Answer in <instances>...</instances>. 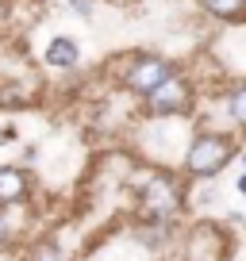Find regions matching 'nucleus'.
Returning <instances> with one entry per match:
<instances>
[{
  "mask_svg": "<svg viewBox=\"0 0 246 261\" xmlns=\"http://www.w3.org/2000/svg\"><path fill=\"white\" fill-rule=\"evenodd\" d=\"M35 96H39V77L35 73H19V77L0 81V108H23Z\"/></svg>",
  "mask_w": 246,
  "mask_h": 261,
  "instance_id": "6",
  "label": "nucleus"
},
{
  "mask_svg": "<svg viewBox=\"0 0 246 261\" xmlns=\"http://www.w3.org/2000/svg\"><path fill=\"white\" fill-rule=\"evenodd\" d=\"M27 261H66V250H62L58 238H42L27 250Z\"/></svg>",
  "mask_w": 246,
  "mask_h": 261,
  "instance_id": "10",
  "label": "nucleus"
},
{
  "mask_svg": "<svg viewBox=\"0 0 246 261\" xmlns=\"http://www.w3.org/2000/svg\"><path fill=\"white\" fill-rule=\"evenodd\" d=\"M4 19H8V0H0V27H4Z\"/></svg>",
  "mask_w": 246,
  "mask_h": 261,
  "instance_id": "13",
  "label": "nucleus"
},
{
  "mask_svg": "<svg viewBox=\"0 0 246 261\" xmlns=\"http://www.w3.org/2000/svg\"><path fill=\"white\" fill-rule=\"evenodd\" d=\"M242 173H246V158H242Z\"/></svg>",
  "mask_w": 246,
  "mask_h": 261,
  "instance_id": "15",
  "label": "nucleus"
},
{
  "mask_svg": "<svg viewBox=\"0 0 246 261\" xmlns=\"http://www.w3.org/2000/svg\"><path fill=\"white\" fill-rule=\"evenodd\" d=\"M139 207H142V219L169 223L173 215L185 207L181 177H177V173H165V169H146L142 180H139Z\"/></svg>",
  "mask_w": 246,
  "mask_h": 261,
  "instance_id": "2",
  "label": "nucleus"
},
{
  "mask_svg": "<svg viewBox=\"0 0 246 261\" xmlns=\"http://www.w3.org/2000/svg\"><path fill=\"white\" fill-rule=\"evenodd\" d=\"M31 196V177L19 165H0V207H19Z\"/></svg>",
  "mask_w": 246,
  "mask_h": 261,
  "instance_id": "5",
  "label": "nucleus"
},
{
  "mask_svg": "<svg viewBox=\"0 0 246 261\" xmlns=\"http://www.w3.org/2000/svg\"><path fill=\"white\" fill-rule=\"evenodd\" d=\"M235 154H238V142L231 135H223V130H200L196 139L189 142L185 158H181V169L192 180H212L227 169V162Z\"/></svg>",
  "mask_w": 246,
  "mask_h": 261,
  "instance_id": "1",
  "label": "nucleus"
},
{
  "mask_svg": "<svg viewBox=\"0 0 246 261\" xmlns=\"http://www.w3.org/2000/svg\"><path fill=\"white\" fill-rule=\"evenodd\" d=\"M227 115H231V123L246 127V81L231 85V92H227Z\"/></svg>",
  "mask_w": 246,
  "mask_h": 261,
  "instance_id": "9",
  "label": "nucleus"
},
{
  "mask_svg": "<svg viewBox=\"0 0 246 261\" xmlns=\"http://www.w3.org/2000/svg\"><path fill=\"white\" fill-rule=\"evenodd\" d=\"M200 8H204L212 19H223V23L246 19V0H200Z\"/></svg>",
  "mask_w": 246,
  "mask_h": 261,
  "instance_id": "8",
  "label": "nucleus"
},
{
  "mask_svg": "<svg viewBox=\"0 0 246 261\" xmlns=\"http://www.w3.org/2000/svg\"><path fill=\"white\" fill-rule=\"evenodd\" d=\"M77 62H81L77 42L69 39V35H54L50 46H46V65H54V69H73Z\"/></svg>",
  "mask_w": 246,
  "mask_h": 261,
  "instance_id": "7",
  "label": "nucleus"
},
{
  "mask_svg": "<svg viewBox=\"0 0 246 261\" xmlns=\"http://www.w3.org/2000/svg\"><path fill=\"white\" fill-rule=\"evenodd\" d=\"M4 212H8V207H0V250H8V246H12V219Z\"/></svg>",
  "mask_w": 246,
  "mask_h": 261,
  "instance_id": "11",
  "label": "nucleus"
},
{
  "mask_svg": "<svg viewBox=\"0 0 246 261\" xmlns=\"http://www.w3.org/2000/svg\"><path fill=\"white\" fill-rule=\"evenodd\" d=\"M173 69H177V65H173L169 58H162V54H127L119 62V85L127 92H135V96H146Z\"/></svg>",
  "mask_w": 246,
  "mask_h": 261,
  "instance_id": "4",
  "label": "nucleus"
},
{
  "mask_svg": "<svg viewBox=\"0 0 246 261\" xmlns=\"http://www.w3.org/2000/svg\"><path fill=\"white\" fill-rule=\"evenodd\" d=\"M238 192L246 196V173H242V177H238Z\"/></svg>",
  "mask_w": 246,
  "mask_h": 261,
  "instance_id": "14",
  "label": "nucleus"
},
{
  "mask_svg": "<svg viewBox=\"0 0 246 261\" xmlns=\"http://www.w3.org/2000/svg\"><path fill=\"white\" fill-rule=\"evenodd\" d=\"M66 4L77 12V16H92V0H66Z\"/></svg>",
  "mask_w": 246,
  "mask_h": 261,
  "instance_id": "12",
  "label": "nucleus"
},
{
  "mask_svg": "<svg viewBox=\"0 0 246 261\" xmlns=\"http://www.w3.org/2000/svg\"><path fill=\"white\" fill-rule=\"evenodd\" d=\"M192 81L181 69H173L169 77H165L162 85H158L154 92H146L142 96V112L150 115V119H173V115H189L192 112Z\"/></svg>",
  "mask_w": 246,
  "mask_h": 261,
  "instance_id": "3",
  "label": "nucleus"
}]
</instances>
